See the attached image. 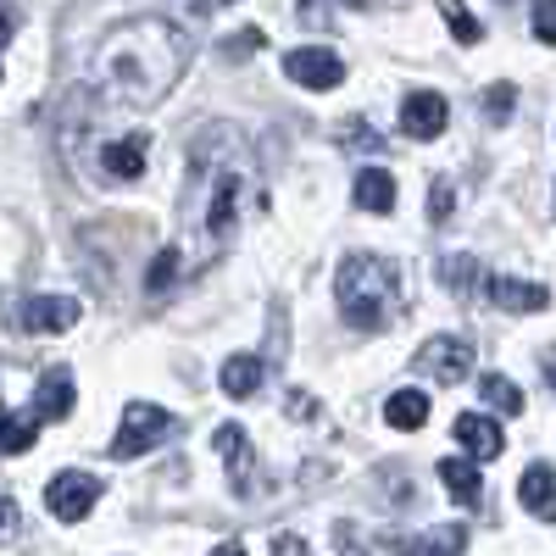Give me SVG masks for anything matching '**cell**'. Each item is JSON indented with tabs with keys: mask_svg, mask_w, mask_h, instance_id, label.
I'll list each match as a JSON object with an SVG mask.
<instances>
[{
	"mask_svg": "<svg viewBox=\"0 0 556 556\" xmlns=\"http://www.w3.org/2000/svg\"><path fill=\"white\" fill-rule=\"evenodd\" d=\"M285 73H290L301 89H317V96H323V89H334V84L345 78V62L329 51V45H301V51L285 56Z\"/></svg>",
	"mask_w": 556,
	"mask_h": 556,
	"instance_id": "obj_8",
	"label": "cell"
},
{
	"mask_svg": "<svg viewBox=\"0 0 556 556\" xmlns=\"http://www.w3.org/2000/svg\"><path fill=\"white\" fill-rule=\"evenodd\" d=\"M278 556H306V540H295V534H278V545H273Z\"/></svg>",
	"mask_w": 556,
	"mask_h": 556,
	"instance_id": "obj_31",
	"label": "cell"
},
{
	"mask_svg": "<svg viewBox=\"0 0 556 556\" xmlns=\"http://www.w3.org/2000/svg\"><path fill=\"white\" fill-rule=\"evenodd\" d=\"M0 417H7V412H0Z\"/></svg>",
	"mask_w": 556,
	"mask_h": 556,
	"instance_id": "obj_35",
	"label": "cell"
},
{
	"mask_svg": "<svg viewBox=\"0 0 556 556\" xmlns=\"http://www.w3.org/2000/svg\"><path fill=\"white\" fill-rule=\"evenodd\" d=\"M445 23H451V34L462 39V45H479V17H468V12H462V7H445Z\"/></svg>",
	"mask_w": 556,
	"mask_h": 556,
	"instance_id": "obj_24",
	"label": "cell"
},
{
	"mask_svg": "<svg viewBox=\"0 0 556 556\" xmlns=\"http://www.w3.org/2000/svg\"><path fill=\"white\" fill-rule=\"evenodd\" d=\"M23 534V518H17V501L0 490V540H17Z\"/></svg>",
	"mask_w": 556,
	"mask_h": 556,
	"instance_id": "obj_27",
	"label": "cell"
},
{
	"mask_svg": "<svg viewBox=\"0 0 556 556\" xmlns=\"http://www.w3.org/2000/svg\"><path fill=\"white\" fill-rule=\"evenodd\" d=\"M356 206L362 212H390L395 206V178L384 173V167H367V173H356Z\"/></svg>",
	"mask_w": 556,
	"mask_h": 556,
	"instance_id": "obj_17",
	"label": "cell"
},
{
	"mask_svg": "<svg viewBox=\"0 0 556 556\" xmlns=\"http://www.w3.org/2000/svg\"><path fill=\"white\" fill-rule=\"evenodd\" d=\"M345 134H351V146H362V151H384V139H379L374 128H367V123H351Z\"/></svg>",
	"mask_w": 556,
	"mask_h": 556,
	"instance_id": "obj_30",
	"label": "cell"
},
{
	"mask_svg": "<svg viewBox=\"0 0 556 556\" xmlns=\"http://www.w3.org/2000/svg\"><path fill=\"white\" fill-rule=\"evenodd\" d=\"M96 501H101V479L96 473H56L51 479V490H45V506L62 518V523H78V518H89L96 513Z\"/></svg>",
	"mask_w": 556,
	"mask_h": 556,
	"instance_id": "obj_6",
	"label": "cell"
},
{
	"mask_svg": "<svg viewBox=\"0 0 556 556\" xmlns=\"http://www.w3.org/2000/svg\"><path fill=\"white\" fill-rule=\"evenodd\" d=\"M212 556H245V551H240V545H235V540H228V545H217V551H212Z\"/></svg>",
	"mask_w": 556,
	"mask_h": 556,
	"instance_id": "obj_34",
	"label": "cell"
},
{
	"mask_svg": "<svg viewBox=\"0 0 556 556\" xmlns=\"http://www.w3.org/2000/svg\"><path fill=\"white\" fill-rule=\"evenodd\" d=\"M39 440V417L34 412H17V417H0V451L17 456V451H34Z\"/></svg>",
	"mask_w": 556,
	"mask_h": 556,
	"instance_id": "obj_21",
	"label": "cell"
},
{
	"mask_svg": "<svg viewBox=\"0 0 556 556\" xmlns=\"http://www.w3.org/2000/svg\"><path fill=\"white\" fill-rule=\"evenodd\" d=\"M440 484L451 490V501H456V506H468V513L484 501L479 468H473V462H462V456H445V462H440Z\"/></svg>",
	"mask_w": 556,
	"mask_h": 556,
	"instance_id": "obj_15",
	"label": "cell"
},
{
	"mask_svg": "<svg viewBox=\"0 0 556 556\" xmlns=\"http://www.w3.org/2000/svg\"><path fill=\"white\" fill-rule=\"evenodd\" d=\"M518 501L540 523H556V473H551V462H534V468L518 479Z\"/></svg>",
	"mask_w": 556,
	"mask_h": 556,
	"instance_id": "obj_14",
	"label": "cell"
},
{
	"mask_svg": "<svg viewBox=\"0 0 556 556\" xmlns=\"http://www.w3.org/2000/svg\"><path fill=\"white\" fill-rule=\"evenodd\" d=\"M184 67H190V34H184L178 23H167V17H128L117 34H106V45L96 51L89 89H101L112 106L146 112L178 84Z\"/></svg>",
	"mask_w": 556,
	"mask_h": 556,
	"instance_id": "obj_2",
	"label": "cell"
},
{
	"mask_svg": "<svg viewBox=\"0 0 556 556\" xmlns=\"http://www.w3.org/2000/svg\"><path fill=\"white\" fill-rule=\"evenodd\" d=\"M484 295H490L501 312H518V317L551 306V290H545V285H523V278H484Z\"/></svg>",
	"mask_w": 556,
	"mask_h": 556,
	"instance_id": "obj_12",
	"label": "cell"
},
{
	"mask_svg": "<svg viewBox=\"0 0 556 556\" xmlns=\"http://www.w3.org/2000/svg\"><path fill=\"white\" fill-rule=\"evenodd\" d=\"M540 374H545V384H556V345L540 356Z\"/></svg>",
	"mask_w": 556,
	"mask_h": 556,
	"instance_id": "obj_32",
	"label": "cell"
},
{
	"mask_svg": "<svg viewBox=\"0 0 556 556\" xmlns=\"http://www.w3.org/2000/svg\"><path fill=\"white\" fill-rule=\"evenodd\" d=\"M12 28H17V17H12V7H0V45L12 39Z\"/></svg>",
	"mask_w": 556,
	"mask_h": 556,
	"instance_id": "obj_33",
	"label": "cell"
},
{
	"mask_svg": "<svg viewBox=\"0 0 556 556\" xmlns=\"http://www.w3.org/2000/svg\"><path fill=\"white\" fill-rule=\"evenodd\" d=\"M456 445H468L473 462H495V456L506 451V434H501L495 417H484V412H462V417H456Z\"/></svg>",
	"mask_w": 556,
	"mask_h": 556,
	"instance_id": "obj_10",
	"label": "cell"
},
{
	"mask_svg": "<svg viewBox=\"0 0 556 556\" xmlns=\"http://www.w3.org/2000/svg\"><path fill=\"white\" fill-rule=\"evenodd\" d=\"M78 301L73 295H28V301H17V312H12V323L23 334H62V329H73L78 323Z\"/></svg>",
	"mask_w": 556,
	"mask_h": 556,
	"instance_id": "obj_7",
	"label": "cell"
},
{
	"mask_svg": "<svg viewBox=\"0 0 556 556\" xmlns=\"http://www.w3.org/2000/svg\"><path fill=\"white\" fill-rule=\"evenodd\" d=\"M251 51H262V34H256V28H245V34H235V39L223 45V56H235V62L251 56Z\"/></svg>",
	"mask_w": 556,
	"mask_h": 556,
	"instance_id": "obj_29",
	"label": "cell"
},
{
	"mask_svg": "<svg viewBox=\"0 0 556 556\" xmlns=\"http://www.w3.org/2000/svg\"><path fill=\"white\" fill-rule=\"evenodd\" d=\"M440 278H445V290H456L462 301H479L490 273H484L473 256H445V262H440Z\"/></svg>",
	"mask_w": 556,
	"mask_h": 556,
	"instance_id": "obj_16",
	"label": "cell"
},
{
	"mask_svg": "<svg viewBox=\"0 0 556 556\" xmlns=\"http://www.w3.org/2000/svg\"><path fill=\"white\" fill-rule=\"evenodd\" d=\"M484 112H490V123H506V112H513V84H490Z\"/></svg>",
	"mask_w": 556,
	"mask_h": 556,
	"instance_id": "obj_25",
	"label": "cell"
},
{
	"mask_svg": "<svg viewBox=\"0 0 556 556\" xmlns=\"http://www.w3.org/2000/svg\"><path fill=\"white\" fill-rule=\"evenodd\" d=\"M28 412L39 417V424H62V417L73 412V374H67V367H51V374L39 379Z\"/></svg>",
	"mask_w": 556,
	"mask_h": 556,
	"instance_id": "obj_13",
	"label": "cell"
},
{
	"mask_svg": "<svg viewBox=\"0 0 556 556\" xmlns=\"http://www.w3.org/2000/svg\"><path fill=\"white\" fill-rule=\"evenodd\" d=\"M217 456L235 468V484L245 490V484H251V451H245V429H240V424H223V429H217Z\"/></svg>",
	"mask_w": 556,
	"mask_h": 556,
	"instance_id": "obj_20",
	"label": "cell"
},
{
	"mask_svg": "<svg viewBox=\"0 0 556 556\" xmlns=\"http://www.w3.org/2000/svg\"><path fill=\"white\" fill-rule=\"evenodd\" d=\"M429 217H434V223H445V217H451V184H445V178H434V184H429Z\"/></svg>",
	"mask_w": 556,
	"mask_h": 556,
	"instance_id": "obj_28",
	"label": "cell"
},
{
	"mask_svg": "<svg viewBox=\"0 0 556 556\" xmlns=\"http://www.w3.org/2000/svg\"><path fill=\"white\" fill-rule=\"evenodd\" d=\"M256 206V156L235 123H212L190 146V173H184L178 195V240L167 245L178 256V273L195 278L206 273L228 245L240 240V228Z\"/></svg>",
	"mask_w": 556,
	"mask_h": 556,
	"instance_id": "obj_1",
	"label": "cell"
},
{
	"mask_svg": "<svg viewBox=\"0 0 556 556\" xmlns=\"http://www.w3.org/2000/svg\"><path fill=\"white\" fill-rule=\"evenodd\" d=\"M340 306H345V323L356 329L379 334L406 312V273L390 262V256H345L340 267Z\"/></svg>",
	"mask_w": 556,
	"mask_h": 556,
	"instance_id": "obj_3",
	"label": "cell"
},
{
	"mask_svg": "<svg viewBox=\"0 0 556 556\" xmlns=\"http://www.w3.org/2000/svg\"><path fill=\"white\" fill-rule=\"evenodd\" d=\"M101 178H112V184L146 178V134H123V139H112V146L101 151Z\"/></svg>",
	"mask_w": 556,
	"mask_h": 556,
	"instance_id": "obj_11",
	"label": "cell"
},
{
	"mask_svg": "<svg viewBox=\"0 0 556 556\" xmlns=\"http://www.w3.org/2000/svg\"><path fill=\"white\" fill-rule=\"evenodd\" d=\"M417 374H429L434 384H462L473 374V345L456 340V334H434L417 351Z\"/></svg>",
	"mask_w": 556,
	"mask_h": 556,
	"instance_id": "obj_5",
	"label": "cell"
},
{
	"mask_svg": "<svg viewBox=\"0 0 556 556\" xmlns=\"http://www.w3.org/2000/svg\"><path fill=\"white\" fill-rule=\"evenodd\" d=\"M173 429H178V424H173V412H162L156 401H128V406H123V424H117V440H112L106 451H112L117 462L146 456V451L162 445Z\"/></svg>",
	"mask_w": 556,
	"mask_h": 556,
	"instance_id": "obj_4",
	"label": "cell"
},
{
	"mask_svg": "<svg viewBox=\"0 0 556 556\" xmlns=\"http://www.w3.org/2000/svg\"><path fill=\"white\" fill-rule=\"evenodd\" d=\"M262 374H267V367H262L256 356H228V362H223V395H235V401L256 395V390H262Z\"/></svg>",
	"mask_w": 556,
	"mask_h": 556,
	"instance_id": "obj_19",
	"label": "cell"
},
{
	"mask_svg": "<svg viewBox=\"0 0 556 556\" xmlns=\"http://www.w3.org/2000/svg\"><path fill=\"white\" fill-rule=\"evenodd\" d=\"M479 395H484L495 412H506V417L523 412V390H518L513 379H501V374H484V379H479Z\"/></svg>",
	"mask_w": 556,
	"mask_h": 556,
	"instance_id": "obj_22",
	"label": "cell"
},
{
	"mask_svg": "<svg viewBox=\"0 0 556 556\" xmlns=\"http://www.w3.org/2000/svg\"><path fill=\"white\" fill-rule=\"evenodd\" d=\"M417 551H424V556H462V551H468V529L445 523V529H434V534L417 540Z\"/></svg>",
	"mask_w": 556,
	"mask_h": 556,
	"instance_id": "obj_23",
	"label": "cell"
},
{
	"mask_svg": "<svg viewBox=\"0 0 556 556\" xmlns=\"http://www.w3.org/2000/svg\"><path fill=\"white\" fill-rule=\"evenodd\" d=\"M445 117H451V106L440 89H412L401 101V134H412V139H434L445 128Z\"/></svg>",
	"mask_w": 556,
	"mask_h": 556,
	"instance_id": "obj_9",
	"label": "cell"
},
{
	"mask_svg": "<svg viewBox=\"0 0 556 556\" xmlns=\"http://www.w3.org/2000/svg\"><path fill=\"white\" fill-rule=\"evenodd\" d=\"M534 34H540V45H556V0L534 7Z\"/></svg>",
	"mask_w": 556,
	"mask_h": 556,
	"instance_id": "obj_26",
	"label": "cell"
},
{
	"mask_svg": "<svg viewBox=\"0 0 556 556\" xmlns=\"http://www.w3.org/2000/svg\"><path fill=\"white\" fill-rule=\"evenodd\" d=\"M384 424L390 429H424L429 424V395L424 390H395L384 401Z\"/></svg>",
	"mask_w": 556,
	"mask_h": 556,
	"instance_id": "obj_18",
	"label": "cell"
}]
</instances>
